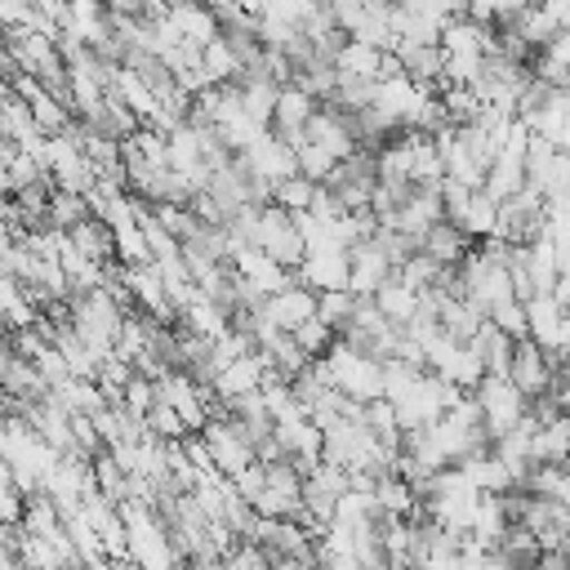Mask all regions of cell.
I'll list each match as a JSON object with an SVG mask.
<instances>
[{"label":"cell","instance_id":"6da1fadb","mask_svg":"<svg viewBox=\"0 0 570 570\" xmlns=\"http://www.w3.org/2000/svg\"><path fill=\"white\" fill-rule=\"evenodd\" d=\"M321 361H325L330 383H334L338 392H347V396H356V401L383 396V361H379V356L356 352V347H347L343 338H334Z\"/></svg>","mask_w":570,"mask_h":570},{"label":"cell","instance_id":"7a4b0ae2","mask_svg":"<svg viewBox=\"0 0 570 570\" xmlns=\"http://www.w3.org/2000/svg\"><path fill=\"white\" fill-rule=\"evenodd\" d=\"M472 396H476V405H481V419H485L490 441L503 436L508 428H517L521 414H525V392H521L508 374H481V383L472 387Z\"/></svg>","mask_w":570,"mask_h":570},{"label":"cell","instance_id":"3957f363","mask_svg":"<svg viewBox=\"0 0 570 570\" xmlns=\"http://www.w3.org/2000/svg\"><path fill=\"white\" fill-rule=\"evenodd\" d=\"M254 245L267 249L272 258H281L285 267H298L303 254H307L303 232H298V223H294V209H285V205H276V200L258 209V236H254Z\"/></svg>","mask_w":570,"mask_h":570},{"label":"cell","instance_id":"277c9868","mask_svg":"<svg viewBox=\"0 0 570 570\" xmlns=\"http://www.w3.org/2000/svg\"><path fill=\"white\" fill-rule=\"evenodd\" d=\"M423 356H428V370H436L441 379L459 383L463 392H472V387L481 383V374H485L481 356H476L468 343L450 338V334H436V338H428V343H423Z\"/></svg>","mask_w":570,"mask_h":570},{"label":"cell","instance_id":"5b68a950","mask_svg":"<svg viewBox=\"0 0 570 570\" xmlns=\"http://www.w3.org/2000/svg\"><path fill=\"white\" fill-rule=\"evenodd\" d=\"M441 383H445V379H441L436 370H423V374L414 379V387H410L405 396L392 401V405H396V419H401L405 432H414V428H432V423L445 414Z\"/></svg>","mask_w":570,"mask_h":570},{"label":"cell","instance_id":"8992f818","mask_svg":"<svg viewBox=\"0 0 570 570\" xmlns=\"http://www.w3.org/2000/svg\"><path fill=\"white\" fill-rule=\"evenodd\" d=\"M245 165H249V174H258V178H267V183H281V178H289V174H298V156H294V142H285L272 125L245 147V151H236Z\"/></svg>","mask_w":570,"mask_h":570},{"label":"cell","instance_id":"52a82bcc","mask_svg":"<svg viewBox=\"0 0 570 570\" xmlns=\"http://www.w3.org/2000/svg\"><path fill=\"white\" fill-rule=\"evenodd\" d=\"M508 379L525 392V401H530V396H539V392H548V387H552V379H557V370H552V352H548L543 343H534L530 334H525V338H517L512 361H508Z\"/></svg>","mask_w":570,"mask_h":570},{"label":"cell","instance_id":"ba28073f","mask_svg":"<svg viewBox=\"0 0 570 570\" xmlns=\"http://www.w3.org/2000/svg\"><path fill=\"white\" fill-rule=\"evenodd\" d=\"M120 281H125V289H129V298H134L138 312H147V316H156V321H169V316L178 312V307L169 303V289H165L156 263H120Z\"/></svg>","mask_w":570,"mask_h":570},{"label":"cell","instance_id":"9c48e42d","mask_svg":"<svg viewBox=\"0 0 570 570\" xmlns=\"http://www.w3.org/2000/svg\"><path fill=\"white\" fill-rule=\"evenodd\" d=\"M347 276H352V254L343 245L307 249L303 263L294 267V281H303L312 289H347Z\"/></svg>","mask_w":570,"mask_h":570},{"label":"cell","instance_id":"30bf717a","mask_svg":"<svg viewBox=\"0 0 570 570\" xmlns=\"http://www.w3.org/2000/svg\"><path fill=\"white\" fill-rule=\"evenodd\" d=\"M200 436L209 441V454H214V468L223 472V476H236L245 463H254L258 454H254V445L227 423V419H205V428H200Z\"/></svg>","mask_w":570,"mask_h":570},{"label":"cell","instance_id":"8fae6325","mask_svg":"<svg viewBox=\"0 0 570 570\" xmlns=\"http://www.w3.org/2000/svg\"><path fill=\"white\" fill-rule=\"evenodd\" d=\"M312 111H316V98L303 89V85H281V94H276V111H272V129L285 138V142H303V125L312 120Z\"/></svg>","mask_w":570,"mask_h":570},{"label":"cell","instance_id":"7c38bea8","mask_svg":"<svg viewBox=\"0 0 570 570\" xmlns=\"http://www.w3.org/2000/svg\"><path fill=\"white\" fill-rule=\"evenodd\" d=\"M347 254H352V276H347V289H352V294H361V298H365V294H374V289H379V285H383V281L396 272V267H392V258H387V254H383V249H379L370 236H365V240H356Z\"/></svg>","mask_w":570,"mask_h":570},{"label":"cell","instance_id":"4fadbf2b","mask_svg":"<svg viewBox=\"0 0 570 570\" xmlns=\"http://www.w3.org/2000/svg\"><path fill=\"white\" fill-rule=\"evenodd\" d=\"M232 263H236V272H240L245 281H254L263 294H276V289H285V285H294V267H285L281 258H272V254L258 249V245H245L240 254H232Z\"/></svg>","mask_w":570,"mask_h":570},{"label":"cell","instance_id":"5bb4252c","mask_svg":"<svg viewBox=\"0 0 570 570\" xmlns=\"http://www.w3.org/2000/svg\"><path fill=\"white\" fill-rule=\"evenodd\" d=\"M436 218H445L441 187H432V183H414V191H410L405 205L396 209V223H392V227H401V232H410V236H423Z\"/></svg>","mask_w":570,"mask_h":570},{"label":"cell","instance_id":"9a60e30c","mask_svg":"<svg viewBox=\"0 0 570 570\" xmlns=\"http://www.w3.org/2000/svg\"><path fill=\"white\" fill-rule=\"evenodd\" d=\"M263 316H272L281 330H294L298 321L316 316V289L303 285V281H294V285H285V289H276V294L263 298Z\"/></svg>","mask_w":570,"mask_h":570},{"label":"cell","instance_id":"2e32d148","mask_svg":"<svg viewBox=\"0 0 570 570\" xmlns=\"http://www.w3.org/2000/svg\"><path fill=\"white\" fill-rule=\"evenodd\" d=\"M396 58H401V67H405L410 80H419V85H428V89H441V85H445V80H441V71H445V49H441V40H436V45L396 40Z\"/></svg>","mask_w":570,"mask_h":570},{"label":"cell","instance_id":"e0dca14e","mask_svg":"<svg viewBox=\"0 0 570 570\" xmlns=\"http://www.w3.org/2000/svg\"><path fill=\"white\" fill-rule=\"evenodd\" d=\"M263 356H258V347L254 352H245V356H232L218 374H214V396L218 401H232V396H240V392H254V387H263Z\"/></svg>","mask_w":570,"mask_h":570},{"label":"cell","instance_id":"ac0fdd59","mask_svg":"<svg viewBox=\"0 0 570 570\" xmlns=\"http://www.w3.org/2000/svg\"><path fill=\"white\" fill-rule=\"evenodd\" d=\"M468 240H472V236H468L459 223H450V218H436V223L419 236V245H423L436 263H445V267H459V263L468 258V249H472Z\"/></svg>","mask_w":570,"mask_h":570},{"label":"cell","instance_id":"d6986e66","mask_svg":"<svg viewBox=\"0 0 570 570\" xmlns=\"http://www.w3.org/2000/svg\"><path fill=\"white\" fill-rule=\"evenodd\" d=\"M468 347L481 356L485 374H508V361H512V347H517V338H512L508 330H499V325L485 316V321H481V330L468 338Z\"/></svg>","mask_w":570,"mask_h":570},{"label":"cell","instance_id":"ffe728a7","mask_svg":"<svg viewBox=\"0 0 570 570\" xmlns=\"http://www.w3.org/2000/svg\"><path fill=\"white\" fill-rule=\"evenodd\" d=\"M525 316H530V338L543 343L548 352H557L561 347V316H566V307L552 298V289L525 298Z\"/></svg>","mask_w":570,"mask_h":570},{"label":"cell","instance_id":"44dd1931","mask_svg":"<svg viewBox=\"0 0 570 570\" xmlns=\"http://www.w3.org/2000/svg\"><path fill=\"white\" fill-rule=\"evenodd\" d=\"M374 499H379V512H387V517H414L419 512V490L410 476H401V468L374 476Z\"/></svg>","mask_w":570,"mask_h":570},{"label":"cell","instance_id":"7402d4cb","mask_svg":"<svg viewBox=\"0 0 570 570\" xmlns=\"http://www.w3.org/2000/svg\"><path fill=\"white\" fill-rule=\"evenodd\" d=\"M169 18H174L178 31H183L191 45H200V49L223 31V18H218L209 4H200V0H178V4L169 9Z\"/></svg>","mask_w":570,"mask_h":570},{"label":"cell","instance_id":"603a6c76","mask_svg":"<svg viewBox=\"0 0 570 570\" xmlns=\"http://www.w3.org/2000/svg\"><path fill=\"white\" fill-rule=\"evenodd\" d=\"M530 459L534 463H566L570 459V414H557L534 428L530 436Z\"/></svg>","mask_w":570,"mask_h":570},{"label":"cell","instance_id":"cb8c5ba5","mask_svg":"<svg viewBox=\"0 0 570 570\" xmlns=\"http://www.w3.org/2000/svg\"><path fill=\"white\" fill-rule=\"evenodd\" d=\"M67 236H71V245H80L94 263H111V258H116V236H111V227H107L98 214H85L80 223H71Z\"/></svg>","mask_w":570,"mask_h":570},{"label":"cell","instance_id":"d4e9b609","mask_svg":"<svg viewBox=\"0 0 570 570\" xmlns=\"http://www.w3.org/2000/svg\"><path fill=\"white\" fill-rule=\"evenodd\" d=\"M178 316H183L178 325H187V330H196V334H205V338H218L223 330H232V312H227L218 298H209V294H196Z\"/></svg>","mask_w":570,"mask_h":570},{"label":"cell","instance_id":"484cf974","mask_svg":"<svg viewBox=\"0 0 570 570\" xmlns=\"http://www.w3.org/2000/svg\"><path fill=\"white\" fill-rule=\"evenodd\" d=\"M370 298H374V303H379V307H383V312H387L396 325H405V321L419 312V303H423V289L405 285V281L392 272V276H387V281H383V285H379Z\"/></svg>","mask_w":570,"mask_h":570},{"label":"cell","instance_id":"4316f807","mask_svg":"<svg viewBox=\"0 0 570 570\" xmlns=\"http://www.w3.org/2000/svg\"><path fill=\"white\" fill-rule=\"evenodd\" d=\"M508 512H503V494H485L481 490V503H476V517H472V525H468V534L472 539H481L485 548H499L503 543V534H508Z\"/></svg>","mask_w":570,"mask_h":570},{"label":"cell","instance_id":"83f0119b","mask_svg":"<svg viewBox=\"0 0 570 570\" xmlns=\"http://www.w3.org/2000/svg\"><path fill=\"white\" fill-rule=\"evenodd\" d=\"M383 53H387V49H374V45H365V40L347 36V45H343V53L334 58V67H338L343 76H365V80H379Z\"/></svg>","mask_w":570,"mask_h":570},{"label":"cell","instance_id":"f1b7e54d","mask_svg":"<svg viewBox=\"0 0 570 570\" xmlns=\"http://www.w3.org/2000/svg\"><path fill=\"white\" fill-rule=\"evenodd\" d=\"M27 102H31V116H36V125H40L45 134H62V129H71V125H76V111H71L53 89H45V85H40Z\"/></svg>","mask_w":570,"mask_h":570},{"label":"cell","instance_id":"f546056e","mask_svg":"<svg viewBox=\"0 0 570 570\" xmlns=\"http://www.w3.org/2000/svg\"><path fill=\"white\" fill-rule=\"evenodd\" d=\"M459 227H463L472 240L494 236V227H499V200H494L485 187H476L472 200H468V209H463V218H459Z\"/></svg>","mask_w":570,"mask_h":570},{"label":"cell","instance_id":"4dcf8cb0","mask_svg":"<svg viewBox=\"0 0 570 570\" xmlns=\"http://www.w3.org/2000/svg\"><path fill=\"white\" fill-rule=\"evenodd\" d=\"M361 419L370 423V432H374V436H379L383 445L401 450V436H405V428H401V419H396V405H392L387 396H374V401H365Z\"/></svg>","mask_w":570,"mask_h":570},{"label":"cell","instance_id":"1f68e13d","mask_svg":"<svg viewBox=\"0 0 570 570\" xmlns=\"http://www.w3.org/2000/svg\"><path fill=\"white\" fill-rule=\"evenodd\" d=\"M85 214H94V209H89V196H85V191H67V187H58V191L49 196V209H45L49 227H58V232H67L71 223H80Z\"/></svg>","mask_w":570,"mask_h":570},{"label":"cell","instance_id":"d6a6232c","mask_svg":"<svg viewBox=\"0 0 570 570\" xmlns=\"http://www.w3.org/2000/svg\"><path fill=\"white\" fill-rule=\"evenodd\" d=\"M200 62H205V71H209V80H214V85H223V80H236V76H240V58H236V49L223 40V31L200 49Z\"/></svg>","mask_w":570,"mask_h":570},{"label":"cell","instance_id":"836d02e7","mask_svg":"<svg viewBox=\"0 0 570 570\" xmlns=\"http://www.w3.org/2000/svg\"><path fill=\"white\" fill-rule=\"evenodd\" d=\"M441 272H445V263H436L423 245H419L414 254H405V263L396 267V276H401L405 285H414V289H432V285L441 281Z\"/></svg>","mask_w":570,"mask_h":570},{"label":"cell","instance_id":"e575fe53","mask_svg":"<svg viewBox=\"0 0 570 570\" xmlns=\"http://www.w3.org/2000/svg\"><path fill=\"white\" fill-rule=\"evenodd\" d=\"M263 129H267V125H263L258 116H249L245 107H240V111H232L227 120H218V134H223L227 151H245V147H249V142H254Z\"/></svg>","mask_w":570,"mask_h":570},{"label":"cell","instance_id":"d590c367","mask_svg":"<svg viewBox=\"0 0 570 570\" xmlns=\"http://www.w3.org/2000/svg\"><path fill=\"white\" fill-rule=\"evenodd\" d=\"M356 303H361V294H352V289H316V316L330 321L334 330H343L352 321Z\"/></svg>","mask_w":570,"mask_h":570},{"label":"cell","instance_id":"8d00e7d4","mask_svg":"<svg viewBox=\"0 0 570 570\" xmlns=\"http://www.w3.org/2000/svg\"><path fill=\"white\" fill-rule=\"evenodd\" d=\"M294 338H298V347H303L307 356H325L330 343L338 338V330H334L330 321H321V316H307V321L294 325Z\"/></svg>","mask_w":570,"mask_h":570},{"label":"cell","instance_id":"74e56055","mask_svg":"<svg viewBox=\"0 0 570 570\" xmlns=\"http://www.w3.org/2000/svg\"><path fill=\"white\" fill-rule=\"evenodd\" d=\"M316 178H307V174H289V178H281L276 183V191H272V200L276 205H285V209H307L312 205V196H316Z\"/></svg>","mask_w":570,"mask_h":570},{"label":"cell","instance_id":"f35d334b","mask_svg":"<svg viewBox=\"0 0 570 570\" xmlns=\"http://www.w3.org/2000/svg\"><path fill=\"white\" fill-rule=\"evenodd\" d=\"M22 508H27V494H22L18 476H13V468L0 459V521L4 525H18L22 521Z\"/></svg>","mask_w":570,"mask_h":570},{"label":"cell","instance_id":"ab89813d","mask_svg":"<svg viewBox=\"0 0 570 570\" xmlns=\"http://www.w3.org/2000/svg\"><path fill=\"white\" fill-rule=\"evenodd\" d=\"M294 156H298V174H307V178H316V183H321V178L334 169V160H338L334 151H325L321 142H312L307 134H303V142H294Z\"/></svg>","mask_w":570,"mask_h":570},{"label":"cell","instance_id":"60d3db41","mask_svg":"<svg viewBox=\"0 0 570 570\" xmlns=\"http://www.w3.org/2000/svg\"><path fill=\"white\" fill-rule=\"evenodd\" d=\"M31 361H36V370H40V379L53 387V383H62V379H71V365H67V356H62V347L53 343V338H45L36 352H31Z\"/></svg>","mask_w":570,"mask_h":570},{"label":"cell","instance_id":"b9f144b4","mask_svg":"<svg viewBox=\"0 0 570 570\" xmlns=\"http://www.w3.org/2000/svg\"><path fill=\"white\" fill-rule=\"evenodd\" d=\"M485 316H490L499 330H508L512 338H525V334H530V316H525V303H521V298H503V303H494Z\"/></svg>","mask_w":570,"mask_h":570},{"label":"cell","instance_id":"7bdbcfd3","mask_svg":"<svg viewBox=\"0 0 570 570\" xmlns=\"http://www.w3.org/2000/svg\"><path fill=\"white\" fill-rule=\"evenodd\" d=\"M147 428L156 432V436H165V441H183L191 428H187V419L174 410V405H165V401H156L151 410H147Z\"/></svg>","mask_w":570,"mask_h":570},{"label":"cell","instance_id":"ee69618b","mask_svg":"<svg viewBox=\"0 0 570 570\" xmlns=\"http://www.w3.org/2000/svg\"><path fill=\"white\" fill-rule=\"evenodd\" d=\"M534 183L543 187V196H561V191H570V151L557 147V156L534 174Z\"/></svg>","mask_w":570,"mask_h":570},{"label":"cell","instance_id":"f6af8a7d","mask_svg":"<svg viewBox=\"0 0 570 570\" xmlns=\"http://www.w3.org/2000/svg\"><path fill=\"white\" fill-rule=\"evenodd\" d=\"M111 18H147V0H107Z\"/></svg>","mask_w":570,"mask_h":570},{"label":"cell","instance_id":"bcb514c9","mask_svg":"<svg viewBox=\"0 0 570 570\" xmlns=\"http://www.w3.org/2000/svg\"><path fill=\"white\" fill-rule=\"evenodd\" d=\"M552 298H557L561 307H570V272H561V276H557V285H552Z\"/></svg>","mask_w":570,"mask_h":570},{"label":"cell","instance_id":"7dc6e473","mask_svg":"<svg viewBox=\"0 0 570 570\" xmlns=\"http://www.w3.org/2000/svg\"><path fill=\"white\" fill-rule=\"evenodd\" d=\"M200 4H209L218 18H223V13H232V9H240V0H200Z\"/></svg>","mask_w":570,"mask_h":570},{"label":"cell","instance_id":"c3c4849f","mask_svg":"<svg viewBox=\"0 0 570 570\" xmlns=\"http://www.w3.org/2000/svg\"><path fill=\"white\" fill-rule=\"evenodd\" d=\"M178 0H147V13H169Z\"/></svg>","mask_w":570,"mask_h":570}]
</instances>
